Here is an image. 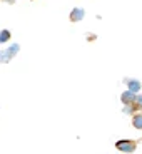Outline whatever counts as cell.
Listing matches in <instances>:
<instances>
[{
    "instance_id": "277c9868",
    "label": "cell",
    "mask_w": 142,
    "mask_h": 154,
    "mask_svg": "<svg viewBox=\"0 0 142 154\" xmlns=\"http://www.w3.org/2000/svg\"><path fill=\"white\" fill-rule=\"evenodd\" d=\"M135 96H137V94H134V92H132V91H129V89H127L125 92H122V94H120V100H122V104H124V106L134 104V100H135Z\"/></svg>"
},
{
    "instance_id": "ba28073f",
    "label": "cell",
    "mask_w": 142,
    "mask_h": 154,
    "mask_svg": "<svg viewBox=\"0 0 142 154\" xmlns=\"http://www.w3.org/2000/svg\"><path fill=\"white\" fill-rule=\"evenodd\" d=\"M134 106H135V109H137V111H142V96H135Z\"/></svg>"
},
{
    "instance_id": "8992f818",
    "label": "cell",
    "mask_w": 142,
    "mask_h": 154,
    "mask_svg": "<svg viewBox=\"0 0 142 154\" xmlns=\"http://www.w3.org/2000/svg\"><path fill=\"white\" fill-rule=\"evenodd\" d=\"M132 126H134L135 129H142V112L132 116Z\"/></svg>"
},
{
    "instance_id": "9c48e42d",
    "label": "cell",
    "mask_w": 142,
    "mask_h": 154,
    "mask_svg": "<svg viewBox=\"0 0 142 154\" xmlns=\"http://www.w3.org/2000/svg\"><path fill=\"white\" fill-rule=\"evenodd\" d=\"M135 111H137V109H135L134 104H129V106H125V107H124V112H125V114H134Z\"/></svg>"
},
{
    "instance_id": "6da1fadb",
    "label": "cell",
    "mask_w": 142,
    "mask_h": 154,
    "mask_svg": "<svg viewBox=\"0 0 142 154\" xmlns=\"http://www.w3.org/2000/svg\"><path fill=\"white\" fill-rule=\"evenodd\" d=\"M19 50H20L19 44H12V45H8L7 49L0 50V64H8L12 59L19 54Z\"/></svg>"
},
{
    "instance_id": "5b68a950",
    "label": "cell",
    "mask_w": 142,
    "mask_h": 154,
    "mask_svg": "<svg viewBox=\"0 0 142 154\" xmlns=\"http://www.w3.org/2000/svg\"><path fill=\"white\" fill-rule=\"evenodd\" d=\"M125 82H127V89H129V91H132L134 94H137L139 91H140V87H142L140 82H139L137 79H127Z\"/></svg>"
},
{
    "instance_id": "3957f363",
    "label": "cell",
    "mask_w": 142,
    "mask_h": 154,
    "mask_svg": "<svg viewBox=\"0 0 142 154\" xmlns=\"http://www.w3.org/2000/svg\"><path fill=\"white\" fill-rule=\"evenodd\" d=\"M85 17V10L84 8H80V7H75V8H72V12H70V22H80L82 19Z\"/></svg>"
},
{
    "instance_id": "30bf717a",
    "label": "cell",
    "mask_w": 142,
    "mask_h": 154,
    "mask_svg": "<svg viewBox=\"0 0 142 154\" xmlns=\"http://www.w3.org/2000/svg\"><path fill=\"white\" fill-rule=\"evenodd\" d=\"M5 2H7V4H14V2H15V0H5Z\"/></svg>"
},
{
    "instance_id": "7a4b0ae2",
    "label": "cell",
    "mask_w": 142,
    "mask_h": 154,
    "mask_svg": "<svg viewBox=\"0 0 142 154\" xmlns=\"http://www.w3.org/2000/svg\"><path fill=\"white\" fill-rule=\"evenodd\" d=\"M115 147L120 151V152H134L135 147H137V143L132 141V139H120L115 143Z\"/></svg>"
},
{
    "instance_id": "52a82bcc",
    "label": "cell",
    "mask_w": 142,
    "mask_h": 154,
    "mask_svg": "<svg viewBox=\"0 0 142 154\" xmlns=\"http://www.w3.org/2000/svg\"><path fill=\"white\" fill-rule=\"evenodd\" d=\"M10 37H12V34H10V30H8V29H4V30H0V44L8 42V40H10Z\"/></svg>"
}]
</instances>
